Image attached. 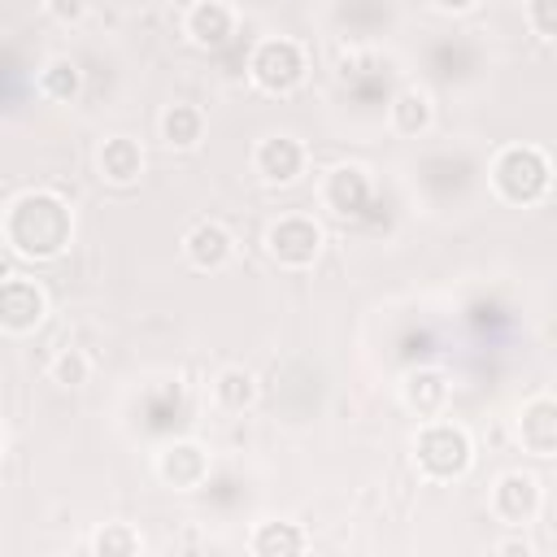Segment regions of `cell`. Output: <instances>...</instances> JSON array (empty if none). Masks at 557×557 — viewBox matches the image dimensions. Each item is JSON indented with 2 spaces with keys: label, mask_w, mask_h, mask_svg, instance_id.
<instances>
[{
  "label": "cell",
  "mask_w": 557,
  "mask_h": 557,
  "mask_svg": "<svg viewBox=\"0 0 557 557\" xmlns=\"http://www.w3.org/2000/svg\"><path fill=\"white\" fill-rule=\"evenodd\" d=\"M4 231L22 257H57L70 239V213L57 196H22L9 209Z\"/></svg>",
  "instance_id": "obj_1"
},
{
  "label": "cell",
  "mask_w": 557,
  "mask_h": 557,
  "mask_svg": "<svg viewBox=\"0 0 557 557\" xmlns=\"http://www.w3.org/2000/svg\"><path fill=\"white\" fill-rule=\"evenodd\" d=\"M492 183L505 200L531 205L548 191V161H544L540 148H505L492 165Z\"/></svg>",
  "instance_id": "obj_2"
},
{
  "label": "cell",
  "mask_w": 557,
  "mask_h": 557,
  "mask_svg": "<svg viewBox=\"0 0 557 557\" xmlns=\"http://www.w3.org/2000/svg\"><path fill=\"white\" fill-rule=\"evenodd\" d=\"M252 83L265 87V91H292L300 78H305V57L292 39H265L257 52H252Z\"/></svg>",
  "instance_id": "obj_3"
},
{
  "label": "cell",
  "mask_w": 557,
  "mask_h": 557,
  "mask_svg": "<svg viewBox=\"0 0 557 557\" xmlns=\"http://www.w3.org/2000/svg\"><path fill=\"white\" fill-rule=\"evenodd\" d=\"M418 461L435 474V479H448V474H461L470 466V440L461 426H448V422H435L422 431L418 440Z\"/></svg>",
  "instance_id": "obj_4"
},
{
  "label": "cell",
  "mask_w": 557,
  "mask_h": 557,
  "mask_svg": "<svg viewBox=\"0 0 557 557\" xmlns=\"http://www.w3.org/2000/svg\"><path fill=\"white\" fill-rule=\"evenodd\" d=\"M318 226L309 218H283L278 226H270V252L283 261V265H309L318 257Z\"/></svg>",
  "instance_id": "obj_5"
},
{
  "label": "cell",
  "mask_w": 557,
  "mask_h": 557,
  "mask_svg": "<svg viewBox=\"0 0 557 557\" xmlns=\"http://www.w3.org/2000/svg\"><path fill=\"white\" fill-rule=\"evenodd\" d=\"M300 165H305V148L292 135H274L257 148V170L270 183H292L300 174Z\"/></svg>",
  "instance_id": "obj_6"
},
{
  "label": "cell",
  "mask_w": 557,
  "mask_h": 557,
  "mask_svg": "<svg viewBox=\"0 0 557 557\" xmlns=\"http://www.w3.org/2000/svg\"><path fill=\"white\" fill-rule=\"evenodd\" d=\"M518 435L531 453L553 457L557 453V400H531L527 413L518 418Z\"/></svg>",
  "instance_id": "obj_7"
},
{
  "label": "cell",
  "mask_w": 557,
  "mask_h": 557,
  "mask_svg": "<svg viewBox=\"0 0 557 557\" xmlns=\"http://www.w3.org/2000/svg\"><path fill=\"white\" fill-rule=\"evenodd\" d=\"M0 305H4V326L9 331H30L44 318V292L26 278H9Z\"/></svg>",
  "instance_id": "obj_8"
},
{
  "label": "cell",
  "mask_w": 557,
  "mask_h": 557,
  "mask_svg": "<svg viewBox=\"0 0 557 557\" xmlns=\"http://www.w3.org/2000/svg\"><path fill=\"white\" fill-rule=\"evenodd\" d=\"M540 505V492H535V479L531 474H505L500 487H496V513L505 522H527Z\"/></svg>",
  "instance_id": "obj_9"
},
{
  "label": "cell",
  "mask_w": 557,
  "mask_h": 557,
  "mask_svg": "<svg viewBox=\"0 0 557 557\" xmlns=\"http://www.w3.org/2000/svg\"><path fill=\"white\" fill-rule=\"evenodd\" d=\"M187 257H191L200 270H222L226 257H231V235H226L218 222H200V226L187 235Z\"/></svg>",
  "instance_id": "obj_10"
},
{
  "label": "cell",
  "mask_w": 557,
  "mask_h": 557,
  "mask_svg": "<svg viewBox=\"0 0 557 557\" xmlns=\"http://www.w3.org/2000/svg\"><path fill=\"white\" fill-rule=\"evenodd\" d=\"M231 26H235V17H231V9H226L222 0H200V4L187 13V35H191L196 44H222V39L231 35Z\"/></svg>",
  "instance_id": "obj_11"
},
{
  "label": "cell",
  "mask_w": 557,
  "mask_h": 557,
  "mask_svg": "<svg viewBox=\"0 0 557 557\" xmlns=\"http://www.w3.org/2000/svg\"><path fill=\"white\" fill-rule=\"evenodd\" d=\"M139 165H144V157H139V148H135L131 139H109V144L100 148V170H104V178H113V183H131V178L139 174Z\"/></svg>",
  "instance_id": "obj_12"
},
{
  "label": "cell",
  "mask_w": 557,
  "mask_h": 557,
  "mask_svg": "<svg viewBox=\"0 0 557 557\" xmlns=\"http://www.w3.org/2000/svg\"><path fill=\"white\" fill-rule=\"evenodd\" d=\"M392 122H396V131L418 135V131L431 122V100H426L422 91H400L396 104H392Z\"/></svg>",
  "instance_id": "obj_13"
},
{
  "label": "cell",
  "mask_w": 557,
  "mask_h": 557,
  "mask_svg": "<svg viewBox=\"0 0 557 557\" xmlns=\"http://www.w3.org/2000/svg\"><path fill=\"white\" fill-rule=\"evenodd\" d=\"M165 139H170L174 148H191V144L200 139V113L187 109V104H174V109L165 113Z\"/></svg>",
  "instance_id": "obj_14"
},
{
  "label": "cell",
  "mask_w": 557,
  "mask_h": 557,
  "mask_svg": "<svg viewBox=\"0 0 557 557\" xmlns=\"http://www.w3.org/2000/svg\"><path fill=\"white\" fill-rule=\"evenodd\" d=\"M213 392H218V400H222L226 409H244V405L252 400V374H244V370H226V374H218Z\"/></svg>",
  "instance_id": "obj_15"
},
{
  "label": "cell",
  "mask_w": 557,
  "mask_h": 557,
  "mask_svg": "<svg viewBox=\"0 0 557 557\" xmlns=\"http://www.w3.org/2000/svg\"><path fill=\"white\" fill-rule=\"evenodd\" d=\"M52 374H57V383L74 387V383H83V379H87V361H83L78 352H61V357H57V366H52Z\"/></svg>",
  "instance_id": "obj_16"
},
{
  "label": "cell",
  "mask_w": 557,
  "mask_h": 557,
  "mask_svg": "<svg viewBox=\"0 0 557 557\" xmlns=\"http://www.w3.org/2000/svg\"><path fill=\"white\" fill-rule=\"evenodd\" d=\"M531 26L548 39H557V0H531Z\"/></svg>",
  "instance_id": "obj_17"
},
{
  "label": "cell",
  "mask_w": 557,
  "mask_h": 557,
  "mask_svg": "<svg viewBox=\"0 0 557 557\" xmlns=\"http://www.w3.org/2000/svg\"><path fill=\"white\" fill-rule=\"evenodd\" d=\"M170 453L178 457V470H165V479H174V483H191L196 474H187V466H196V470L205 466V461H200V448H191V444H178V448H170Z\"/></svg>",
  "instance_id": "obj_18"
},
{
  "label": "cell",
  "mask_w": 557,
  "mask_h": 557,
  "mask_svg": "<svg viewBox=\"0 0 557 557\" xmlns=\"http://www.w3.org/2000/svg\"><path fill=\"white\" fill-rule=\"evenodd\" d=\"M48 9H52L61 22H74V17L87 13V0H48Z\"/></svg>",
  "instance_id": "obj_19"
},
{
  "label": "cell",
  "mask_w": 557,
  "mask_h": 557,
  "mask_svg": "<svg viewBox=\"0 0 557 557\" xmlns=\"http://www.w3.org/2000/svg\"><path fill=\"white\" fill-rule=\"evenodd\" d=\"M435 4H440V9H470L474 0H435Z\"/></svg>",
  "instance_id": "obj_20"
}]
</instances>
